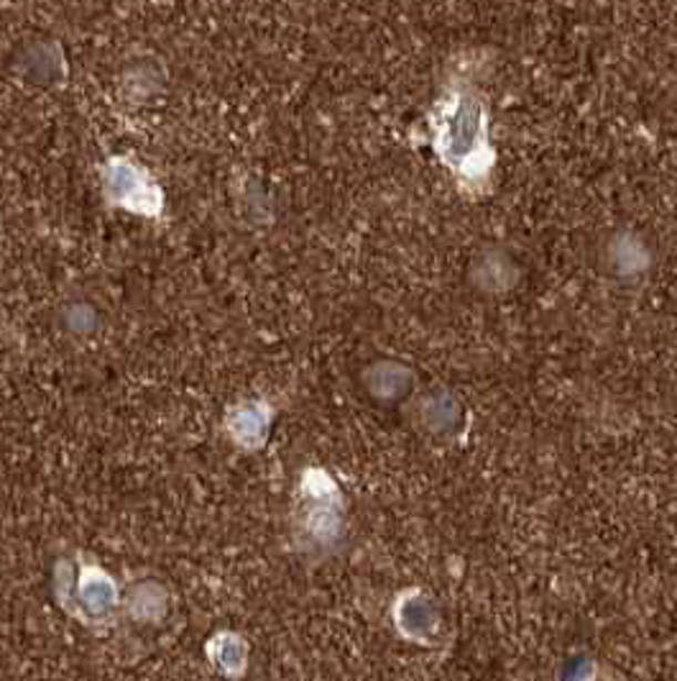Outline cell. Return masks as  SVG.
I'll return each mask as SVG.
<instances>
[{"label": "cell", "mask_w": 677, "mask_h": 681, "mask_svg": "<svg viewBox=\"0 0 677 681\" xmlns=\"http://www.w3.org/2000/svg\"><path fill=\"white\" fill-rule=\"evenodd\" d=\"M434 152L465 185H479L491 167L489 121L483 101L471 90H448L430 115Z\"/></svg>", "instance_id": "1"}, {"label": "cell", "mask_w": 677, "mask_h": 681, "mask_svg": "<svg viewBox=\"0 0 677 681\" xmlns=\"http://www.w3.org/2000/svg\"><path fill=\"white\" fill-rule=\"evenodd\" d=\"M103 193L111 205L146 218H156L164 205V193L152 174L125 156H113L103 167Z\"/></svg>", "instance_id": "2"}, {"label": "cell", "mask_w": 677, "mask_h": 681, "mask_svg": "<svg viewBox=\"0 0 677 681\" xmlns=\"http://www.w3.org/2000/svg\"><path fill=\"white\" fill-rule=\"evenodd\" d=\"M19 70L23 78L39 85H49V82L60 80L64 74V60L60 54V47L47 44V41H37L23 49L19 54Z\"/></svg>", "instance_id": "3"}]
</instances>
